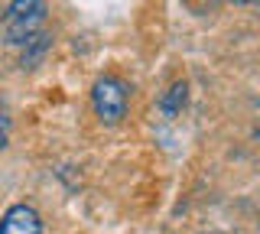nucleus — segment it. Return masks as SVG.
<instances>
[{
    "label": "nucleus",
    "mask_w": 260,
    "mask_h": 234,
    "mask_svg": "<svg viewBox=\"0 0 260 234\" xmlns=\"http://www.w3.org/2000/svg\"><path fill=\"white\" fill-rule=\"evenodd\" d=\"M46 0H10L0 17V43L4 46H26L46 26Z\"/></svg>",
    "instance_id": "obj_1"
},
{
    "label": "nucleus",
    "mask_w": 260,
    "mask_h": 234,
    "mask_svg": "<svg viewBox=\"0 0 260 234\" xmlns=\"http://www.w3.org/2000/svg\"><path fill=\"white\" fill-rule=\"evenodd\" d=\"M127 108H130V91L120 78L114 75H101L98 82L91 85V111L101 124H120L127 117Z\"/></svg>",
    "instance_id": "obj_2"
},
{
    "label": "nucleus",
    "mask_w": 260,
    "mask_h": 234,
    "mask_svg": "<svg viewBox=\"0 0 260 234\" xmlns=\"http://www.w3.org/2000/svg\"><path fill=\"white\" fill-rule=\"evenodd\" d=\"M0 234H43V218L29 202H16L0 215Z\"/></svg>",
    "instance_id": "obj_3"
},
{
    "label": "nucleus",
    "mask_w": 260,
    "mask_h": 234,
    "mask_svg": "<svg viewBox=\"0 0 260 234\" xmlns=\"http://www.w3.org/2000/svg\"><path fill=\"white\" fill-rule=\"evenodd\" d=\"M185 98H189V85H185V82H176V85L159 98L162 117H169V120L179 117V114H182V108H185Z\"/></svg>",
    "instance_id": "obj_4"
},
{
    "label": "nucleus",
    "mask_w": 260,
    "mask_h": 234,
    "mask_svg": "<svg viewBox=\"0 0 260 234\" xmlns=\"http://www.w3.org/2000/svg\"><path fill=\"white\" fill-rule=\"evenodd\" d=\"M7 137H10V120H7L4 114H0V150L7 147Z\"/></svg>",
    "instance_id": "obj_5"
},
{
    "label": "nucleus",
    "mask_w": 260,
    "mask_h": 234,
    "mask_svg": "<svg viewBox=\"0 0 260 234\" xmlns=\"http://www.w3.org/2000/svg\"><path fill=\"white\" fill-rule=\"evenodd\" d=\"M231 4H241V7H260V0H231Z\"/></svg>",
    "instance_id": "obj_6"
},
{
    "label": "nucleus",
    "mask_w": 260,
    "mask_h": 234,
    "mask_svg": "<svg viewBox=\"0 0 260 234\" xmlns=\"http://www.w3.org/2000/svg\"><path fill=\"white\" fill-rule=\"evenodd\" d=\"M254 140H257V143H260V127H257V130H254Z\"/></svg>",
    "instance_id": "obj_7"
}]
</instances>
